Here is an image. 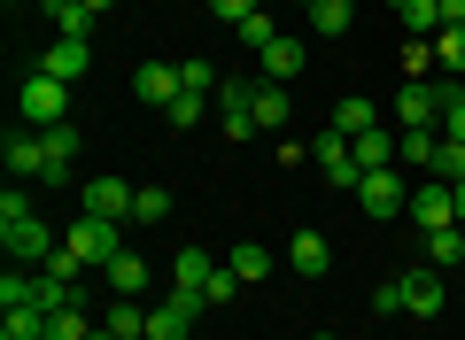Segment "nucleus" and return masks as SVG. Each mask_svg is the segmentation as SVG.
<instances>
[{"label": "nucleus", "mask_w": 465, "mask_h": 340, "mask_svg": "<svg viewBox=\"0 0 465 340\" xmlns=\"http://www.w3.org/2000/svg\"><path fill=\"white\" fill-rule=\"evenodd\" d=\"M458 225H465V179H458Z\"/></svg>", "instance_id": "44"}, {"label": "nucleus", "mask_w": 465, "mask_h": 340, "mask_svg": "<svg viewBox=\"0 0 465 340\" xmlns=\"http://www.w3.org/2000/svg\"><path fill=\"white\" fill-rule=\"evenodd\" d=\"M427 263H434V271H458V263H465V225L427 232Z\"/></svg>", "instance_id": "24"}, {"label": "nucleus", "mask_w": 465, "mask_h": 340, "mask_svg": "<svg viewBox=\"0 0 465 340\" xmlns=\"http://www.w3.org/2000/svg\"><path fill=\"white\" fill-rule=\"evenodd\" d=\"M311 162L326 170V186H349V194L365 186V170H357V147H349L341 131H318V140H311Z\"/></svg>", "instance_id": "7"}, {"label": "nucleus", "mask_w": 465, "mask_h": 340, "mask_svg": "<svg viewBox=\"0 0 465 340\" xmlns=\"http://www.w3.org/2000/svg\"><path fill=\"white\" fill-rule=\"evenodd\" d=\"M0 248H8V263H54V232L39 225V209L32 217H0Z\"/></svg>", "instance_id": "4"}, {"label": "nucleus", "mask_w": 465, "mask_h": 340, "mask_svg": "<svg viewBox=\"0 0 465 340\" xmlns=\"http://www.w3.org/2000/svg\"><path fill=\"white\" fill-rule=\"evenodd\" d=\"M171 278H179V287H210V278H217V263L210 256H202V248H179V263H171ZM202 302H210V294H202Z\"/></svg>", "instance_id": "29"}, {"label": "nucleus", "mask_w": 465, "mask_h": 340, "mask_svg": "<svg viewBox=\"0 0 465 340\" xmlns=\"http://www.w3.org/2000/svg\"><path fill=\"white\" fill-rule=\"evenodd\" d=\"M8 170H16V186L47 179V140L39 131H8Z\"/></svg>", "instance_id": "12"}, {"label": "nucleus", "mask_w": 465, "mask_h": 340, "mask_svg": "<svg viewBox=\"0 0 465 340\" xmlns=\"http://www.w3.org/2000/svg\"><path fill=\"white\" fill-rule=\"evenodd\" d=\"M140 101H148V109H171V101H179L186 93V78H179V70H171V63H140Z\"/></svg>", "instance_id": "13"}, {"label": "nucleus", "mask_w": 465, "mask_h": 340, "mask_svg": "<svg viewBox=\"0 0 465 340\" xmlns=\"http://www.w3.org/2000/svg\"><path fill=\"white\" fill-rule=\"evenodd\" d=\"M47 340H94L85 309H78V302H70V309H54V317H47Z\"/></svg>", "instance_id": "33"}, {"label": "nucleus", "mask_w": 465, "mask_h": 340, "mask_svg": "<svg viewBox=\"0 0 465 340\" xmlns=\"http://www.w3.org/2000/svg\"><path fill=\"white\" fill-rule=\"evenodd\" d=\"M133 194H140V186H124V179H85V217H116V225H133Z\"/></svg>", "instance_id": "11"}, {"label": "nucleus", "mask_w": 465, "mask_h": 340, "mask_svg": "<svg viewBox=\"0 0 465 340\" xmlns=\"http://www.w3.org/2000/svg\"><path fill=\"white\" fill-rule=\"evenodd\" d=\"M434 131H442V140H465V85H450V101H442V124H434Z\"/></svg>", "instance_id": "35"}, {"label": "nucleus", "mask_w": 465, "mask_h": 340, "mask_svg": "<svg viewBox=\"0 0 465 340\" xmlns=\"http://www.w3.org/2000/svg\"><path fill=\"white\" fill-rule=\"evenodd\" d=\"M434 155H442V131H396V162H427L434 170Z\"/></svg>", "instance_id": "30"}, {"label": "nucleus", "mask_w": 465, "mask_h": 340, "mask_svg": "<svg viewBox=\"0 0 465 340\" xmlns=\"http://www.w3.org/2000/svg\"><path fill=\"white\" fill-rule=\"evenodd\" d=\"M210 16H217V24H232V32H241V24L256 16V0H210Z\"/></svg>", "instance_id": "39"}, {"label": "nucleus", "mask_w": 465, "mask_h": 340, "mask_svg": "<svg viewBox=\"0 0 465 340\" xmlns=\"http://www.w3.org/2000/svg\"><path fill=\"white\" fill-rule=\"evenodd\" d=\"M372 124H381V109H372V101H357V93L326 109V131H341V140H357V131H372Z\"/></svg>", "instance_id": "17"}, {"label": "nucleus", "mask_w": 465, "mask_h": 340, "mask_svg": "<svg viewBox=\"0 0 465 340\" xmlns=\"http://www.w3.org/2000/svg\"><path fill=\"white\" fill-rule=\"evenodd\" d=\"M442 24H458V32H465V0H442Z\"/></svg>", "instance_id": "43"}, {"label": "nucleus", "mask_w": 465, "mask_h": 340, "mask_svg": "<svg viewBox=\"0 0 465 340\" xmlns=\"http://www.w3.org/2000/svg\"><path fill=\"white\" fill-rule=\"evenodd\" d=\"M39 140H47V179H70V170H78V131L54 124V131H39Z\"/></svg>", "instance_id": "21"}, {"label": "nucleus", "mask_w": 465, "mask_h": 340, "mask_svg": "<svg viewBox=\"0 0 465 340\" xmlns=\"http://www.w3.org/2000/svg\"><path fill=\"white\" fill-rule=\"evenodd\" d=\"M372 317H403V287L388 278V287H372Z\"/></svg>", "instance_id": "40"}, {"label": "nucleus", "mask_w": 465, "mask_h": 340, "mask_svg": "<svg viewBox=\"0 0 465 340\" xmlns=\"http://www.w3.org/2000/svg\"><path fill=\"white\" fill-rule=\"evenodd\" d=\"M202 309H210V302H202L194 287H171V302H155V309H148V340H186Z\"/></svg>", "instance_id": "5"}, {"label": "nucleus", "mask_w": 465, "mask_h": 340, "mask_svg": "<svg viewBox=\"0 0 465 340\" xmlns=\"http://www.w3.org/2000/svg\"><path fill=\"white\" fill-rule=\"evenodd\" d=\"M241 39H249V47H256V54H264V47H272V39H280V24H272V16H264V8H256V16H249V24H241Z\"/></svg>", "instance_id": "37"}, {"label": "nucleus", "mask_w": 465, "mask_h": 340, "mask_svg": "<svg viewBox=\"0 0 465 340\" xmlns=\"http://www.w3.org/2000/svg\"><path fill=\"white\" fill-rule=\"evenodd\" d=\"M163 217H171V194L163 186H140L133 194V225H163Z\"/></svg>", "instance_id": "32"}, {"label": "nucleus", "mask_w": 465, "mask_h": 340, "mask_svg": "<svg viewBox=\"0 0 465 340\" xmlns=\"http://www.w3.org/2000/svg\"><path fill=\"white\" fill-rule=\"evenodd\" d=\"M434 78L465 85V32H458V24H442V32H434Z\"/></svg>", "instance_id": "18"}, {"label": "nucleus", "mask_w": 465, "mask_h": 340, "mask_svg": "<svg viewBox=\"0 0 465 340\" xmlns=\"http://www.w3.org/2000/svg\"><path fill=\"white\" fill-rule=\"evenodd\" d=\"M287 263H295L302 278H326V271H333V248H326V232H295V240H287Z\"/></svg>", "instance_id": "15"}, {"label": "nucleus", "mask_w": 465, "mask_h": 340, "mask_svg": "<svg viewBox=\"0 0 465 340\" xmlns=\"http://www.w3.org/2000/svg\"><path fill=\"white\" fill-rule=\"evenodd\" d=\"M202 101H210V93H179V101H171L163 116H171V124H179V131H194V124H202Z\"/></svg>", "instance_id": "36"}, {"label": "nucleus", "mask_w": 465, "mask_h": 340, "mask_svg": "<svg viewBox=\"0 0 465 340\" xmlns=\"http://www.w3.org/2000/svg\"><path fill=\"white\" fill-rule=\"evenodd\" d=\"M16 116H24L32 131L70 124V85H63V78H39V70H32V78H24V93H16Z\"/></svg>", "instance_id": "1"}, {"label": "nucleus", "mask_w": 465, "mask_h": 340, "mask_svg": "<svg viewBox=\"0 0 465 340\" xmlns=\"http://www.w3.org/2000/svg\"><path fill=\"white\" fill-rule=\"evenodd\" d=\"M311 340H333V333H311Z\"/></svg>", "instance_id": "47"}, {"label": "nucleus", "mask_w": 465, "mask_h": 340, "mask_svg": "<svg viewBox=\"0 0 465 340\" xmlns=\"http://www.w3.org/2000/svg\"><path fill=\"white\" fill-rule=\"evenodd\" d=\"M47 24H54V39H85L94 32V8L85 0H47Z\"/></svg>", "instance_id": "22"}, {"label": "nucleus", "mask_w": 465, "mask_h": 340, "mask_svg": "<svg viewBox=\"0 0 465 340\" xmlns=\"http://www.w3.org/2000/svg\"><path fill=\"white\" fill-rule=\"evenodd\" d=\"M264 271H272V256H264L256 240H241V248H232V278H241V287H256Z\"/></svg>", "instance_id": "31"}, {"label": "nucleus", "mask_w": 465, "mask_h": 340, "mask_svg": "<svg viewBox=\"0 0 465 340\" xmlns=\"http://www.w3.org/2000/svg\"><path fill=\"white\" fill-rule=\"evenodd\" d=\"M349 24H357V8H349V0H311V32H318V39H341Z\"/></svg>", "instance_id": "26"}, {"label": "nucleus", "mask_w": 465, "mask_h": 340, "mask_svg": "<svg viewBox=\"0 0 465 340\" xmlns=\"http://www.w3.org/2000/svg\"><path fill=\"white\" fill-rule=\"evenodd\" d=\"M202 294H210V302H232V294H241V278H232V263H217V278H210Z\"/></svg>", "instance_id": "42"}, {"label": "nucleus", "mask_w": 465, "mask_h": 340, "mask_svg": "<svg viewBox=\"0 0 465 340\" xmlns=\"http://www.w3.org/2000/svg\"><path fill=\"white\" fill-rule=\"evenodd\" d=\"M411 225H419V232H442V225H458V186L427 179V186L411 194Z\"/></svg>", "instance_id": "10"}, {"label": "nucleus", "mask_w": 465, "mask_h": 340, "mask_svg": "<svg viewBox=\"0 0 465 340\" xmlns=\"http://www.w3.org/2000/svg\"><path fill=\"white\" fill-rule=\"evenodd\" d=\"M349 147H357V170H396V131H388V124L357 131Z\"/></svg>", "instance_id": "16"}, {"label": "nucleus", "mask_w": 465, "mask_h": 340, "mask_svg": "<svg viewBox=\"0 0 465 340\" xmlns=\"http://www.w3.org/2000/svg\"><path fill=\"white\" fill-rule=\"evenodd\" d=\"M287 116H295V101H287V85H256V124H264V131H280L287 124Z\"/></svg>", "instance_id": "28"}, {"label": "nucleus", "mask_w": 465, "mask_h": 340, "mask_svg": "<svg viewBox=\"0 0 465 340\" xmlns=\"http://www.w3.org/2000/svg\"><path fill=\"white\" fill-rule=\"evenodd\" d=\"M295 70H302V39H287V32H280V39L264 47V78H272V85H287Z\"/></svg>", "instance_id": "23"}, {"label": "nucleus", "mask_w": 465, "mask_h": 340, "mask_svg": "<svg viewBox=\"0 0 465 340\" xmlns=\"http://www.w3.org/2000/svg\"><path fill=\"white\" fill-rule=\"evenodd\" d=\"M179 78H186V93H217V70L210 63H179Z\"/></svg>", "instance_id": "41"}, {"label": "nucleus", "mask_w": 465, "mask_h": 340, "mask_svg": "<svg viewBox=\"0 0 465 340\" xmlns=\"http://www.w3.org/2000/svg\"><path fill=\"white\" fill-rule=\"evenodd\" d=\"M94 340H116V333H109V325H94Z\"/></svg>", "instance_id": "45"}, {"label": "nucleus", "mask_w": 465, "mask_h": 340, "mask_svg": "<svg viewBox=\"0 0 465 340\" xmlns=\"http://www.w3.org/2000/svg\"><path fill=\"white\" fill-rule=\"evenodd\" d=\"M357 209L381 217V225H388V217H403V209H411V186H403V170H365V186H357Z\"/></svg>", "instance_id": "6"}, {"label": "nucleus", "mask_w": 465, "mask_h": 340, "mask_svg": "<svg viewBox=\"0 0 465 340\" xmlns=\"http://www.w3.org/2000/svg\"><path fill=\"white\" fill-rule=\"evenodd\" d=\"M63 248L85 263V271H94V263H116V256H124V225H116V217H78Z\"/></svg>", "instance_id": "3"}, {"label": "nucleus", "mask_w": 465, "mask_h": 340, "mask_svg": "<svg viewBox=\"0 0 465 340\" xmlns=\"http://www.w3.org/2000/svg\"><path fill=\"white\" fill-rule=\"evenodd\" d=\"M434 179H442V186L465 179V140H442V155H434Z\"/></svg>", "instance_id": "34"}, {"label": "nucleus", "mask_w": 465, "mask_h": 340, "mask_svg": "<svg viewBox=\"0 0 465 340\" xmlns=\"http://www.w3.org/2000/svg\"><path fill=\"white\" fill-rule=\"evenodd\" d=\"M101 271H109V287H116V294H133V302L148 294V256H133V248H124L116 263H101Z\"/></svg>", "instance_id": "20"}, {"label": "nucleus", "mask_w": 465, "mask_h": 340, "mask_svg": "<svg viewBox=\"0 0 465 340\" xmlns=\"http://www.w3.org/2000/svg\"><path fill=\"white\" fill-rule=\"evenodd\" d=\"M388 8L403 16V32H411V39H434V32H442V0H388Z\"/></svg>", "instance_id": "19"}, {"label": "nucleus", "mask_w": 465, "mask_h": 340, "mask_svg": "<svg viewBox=\"0 0 465 340\" xmlns=\"http://www.w3.org/2000/svg\"><path fill=\"white\" fill-rule=\"evenodd\" d=\"M39 78H63V85H78V78H85V39H54V47L39 54Z\"/></svg>", "instance_id": "14"}, {"label": "nucleus", "mask_w": 465, "mask_h": 340, "mask_svg": "<svg viewBox=\"0 0 465 340\" xmlns=\"http://www.w3.org/2000/svg\"><path fill=\"white\" fill-rule=\"evenodd\" d=\"M0 340H47V309L16 302V309H8V317H0Z\"/></svg>", "instance_id": "27"}, {"label": "nucleus", "mask_w": 465, "mask_h": 340, "mask_svg": "<svg viewBox=\"0 0 465 340\" xmlns=\"http://www.w3.org/2000/svg\"><path fill=\"white\" fill-rule=\"evenodd\" d=\"M85 8H94V16H101V8H109V0H85Z\"/></svg>", "instance_id": "46"}, {"label": "nucleus", "mask_w": 465, "mask_h": 340, "mask_svg": "<svg viewBox=\"0 0 465 340\" xmlns=\"http://www.w3.org/2000/svg\"><path fill=\"white\" fill-rule=\"evenodd\" d=\"M403 70H411V78H434V39H411V47H403Z\"/></svg>", "instance_id": "38"}, {"label": "nucleus", "mask_w": 465, "mask_h": 340, "mask_svg": "<svg viewBox=\"0 0 465 340\" xmlns=\"http://www.w3.org/2000/svg\"><path fill=\"white\" fill-rule=\"evenodd\" d=\"M217 101H225V116H217L225 140H256V131H264V124H256V85L249 78H225V85H217Z\"/></svg>", "instance_id": "9"}, {"label": "nucleus", "mask_w": 465, "mask_h": 340, "mask_svg": "<svg viewBox=\"0 0 465 340\" xmlns=\"http://www.w3.org/2000/svg\"><path fill=\"white\" fill-rule=\"evenodd\" d=\"M109 333H116V340H148V302L116 294V309H109Z\"/></svg>", "instance_id": "25"}, {"label": "nucleus", "mask_w": 465, "mask_h": 340, "mask_svg": "<svg viewBox=\"0 0 465 340\" xmlns=\"http://www.w3.org/2000/svg\"><path fill=\"white\" fill-rule=\"evenodd\" d=\"M442 101H450V78H411L388 116H396L403 131H434V124H442Z\"/></svg>", "instance_id": "2"}, {"label": "nucleus", "mask_w": 465, "mask_h": 340, "mask_svg": "<svg viewBox=\"0 0 465 340\" xmlns=\"http://www.w3.org/2000/svg\"><path fill=\"white\" fill-rule=\"evenodd\" d=\"M396 287H403V317H442V309H450V287H442V271H434V263L403 271Z\"/></svg>", "instance_id": "8"}]
</instances>
